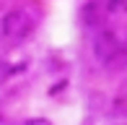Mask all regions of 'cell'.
<instances>
[{
  "mask_svg": "<svg viewBox=\"0 0 127 125\" xmlns=\"http://www.w3.org/2000/svg\"><path fill=\"white\" fill-rule=\"evenodd\" d=\"M34 16L29 13L26 8H13L8 10V13L3 16V21H0V31H3V37H10V39H21L26 37L29 31L34 29Z\"/></svg>",
  "mask_w": 127,
  "mask_h": 125,
  "instance_id": "1",
  "label": "cell"
},
{
  "mask_svg": "<svg viewBox=\"0 0 127 125\" xmlns=\"http://www.w3.org/2000/svg\"><path fill=\"white\" fill-rule=\"evenodd\" d=\"M91 50H94V55H96L99 62L109 65V62H114L119 55H122V39H119L112 29H101L94 37V42H91Z\"/></svg>",
  "mask_w": 127,
  "mask_h": 125,
  "instance_id": "2",
  "label": "cell"
},
{
  "mask_svg": "<svg viewBox=\"0 0 127 125\" xmlns=\"http://www.w3.org/2000/svg\"><path fill=\"white\" fill-rule=\"evenodd\" d=\"M106 3L109 10H114V13H125L127 10V0H104Z\"/></svg>",
  "mask_w": 127,
  "mask_h": 125,
  "instance_id": "3",
  "label": "cell"
},
{
  "mask_svg": "<svg viewBox=\"0 0 127 125\" xmlns=\"http://www.w3.org/2000/svg\"><path fill=\"white\" fill-rule=\"evenodd\" d=\"M13 70H16V68H13V65H8L5 60L0 62V83H5V81H8V78L13 76Z\"/></svg>",
  "mask_w": 127,
  "mask_h": 125,
  "instance_id": "4",
  "label": "cell"
},
{
  "mask_svg": "<svg viewBox=\"0 0 127 125\" xmlns=\"http://www.w3.org/2000/svg\"><path fill=\"white\" fill-rule=\"evenodd\" d=\"M114 112H117V115H122V117H127V96L114 99Z\"/></svg>",
  "mask_w": 127,
  "mask_h": 125,
  "instance_id": "5",
  "label": "cell"
},
{
  "mask_svg": "<svg viewBox=\"0 0 127 125\" xmlns=\"http://www.w3.org/2000/svg\"><path fill=\"white\" fill-rule=\"evenodd\" d=\"M24 125H52L47 117H31V120H26Z\"/></svg>",
  "mask_w": 127,
  "mask_h": 125,
  "instance_id": "6",
  "label": "cell"
}]
</instances>
